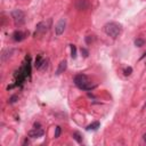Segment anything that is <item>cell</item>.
<instances>
[{"mask_svg": "<svg viewBox=\"0 0 146 146\" xmlns=\"http://www.w3.org/2000/svg\"><path fill=\"white\" fill-rule=\"evenodd\" d=\"M81 54L83 55V57H88V55H89V51H88L86 48H81Z\"/></svg>", "mask_w": 146, "mask_h": 146, "instance_id": "cell-19", "label": "cell"}, {"mask_svg": "<svg viewBox=\"0 0 146 146\" xmlns=\"http://www.w3.org/2000/svg\"><path fill=\"white\" fill-rule=\"evenodd\" d=\"M143 139H144V141H145V143H146V132H145V133H144V136H143Z\"/></svg>", "mask_w": 146, "mask_h": 146, "instance_id": "cell-22", "label": "cell"}, {"mask_svg": "<svg viewBox=\"0 0 146 146\" xmlns=\"http://www.w3.org/2000/svg\"><path fill=\"white\" fill-rule=\"evenodd\" d=\"M92 40H94V38H92V35H87L86 36V42L89 44L90 42H92Z\"/></svg>", "mask_w": 146, "mask_h": 146, "instance_id": "cell-20", "label": "cell"}, {"mask_svg": "<svg viewBox=\"0 0 146 146\" xmlns=\"http://www.w3.org/2000/svg\"><path fill=\"white\" fill-rule=\"evenodd\" d=\"M11 17H13V19H14V22H15L16 24L21 25V24L24 23L25 14H24L22 10H19V9H15V10L11 11Z\"/></svg>", "mask_w": 146, "mask_h": 146, "instance_id": "cell-3", "label": "cell"}, {"mask_svg": "<svg viewBox=\"0 0 146 146\" xmlns=\"http://www.w3.org/2000/svg\"><path fill=\"white\" fill-rule=\"evenodd\" d=\"M65 27H66V21H65V18H60L57 22L56 26H55V33H56V35H62L64 33V31H65Z\"/></svg>", "mask_w": 146, "mask_h": 146, "instance_id": "cell-4", "label": "cell"}, {"mask_svg": "<svg viewBox=\"0 0 146 146\" xmlns=\"http://www.w3.org/2000/svg\"><path fill=\"white\" fill-rule=\"evenodd\" d=\"M66 67H67V63H66V60L64 59V60H60V63L58 64V67H57V70H56V75H60L62 73H64V71L66 70Z\"/></svg>", "mask_w": 146, "mask_h": 146, "instance_id": "cell-10", "label": "cell"}, {"mask_svg": "<svg viewBox=\"0 0 146 146\" xmlns=\"http://www.w3.org/2000/svg\"><path fill=\"white\" fill-rule=\"evenodd\" d=\"M60 132H62V129H60L59 125H57V127L55 128V135H54V137H55V138H58V137L60 136Z\"/></svg>", "mask_w": 146, "mask_h": 146, "instance_id": "cell-16", "label": "cell"}, {"mask_svg": "<svg viewBox=\"0 0 146 146\" xmlns=\"http://www.w3.org/2000/svg\"><path fill=\"white\" fill-rule=\"evenodd\" d=\"M131 72H132V68H131L130 66H128V67H125V68L123 70L124 75H130V74H131Z\"/></svg>", "mask_w": 146, "mask_h": 146, "instance_id": "cell-17", "label": "cell"}, {"mask_svg": "<svg viewBox=\"0 0 146 146\" xmlns=\"http://www.w3.org/2000/svg\"><path fill=\"white\" fill-rule=\"evenodd\" d=\"M47 63H48V59H43L41 55H38L34 62V66L38 70H44V66L47 67Z\"/></svg>", "mask_w": 146, "mask_h": 146, "instance_id": "cell-5", "label": "cell"}, {"mask_svg": "<svg viewBox=\"0 0 146 146\" xmlns=\"http://www.w3.org/2000/svg\"><path fill=\"white\" fill-rule=\"evenodd\" d=\"M73 81H74V84L79 89H82V90H91L96 87V84L91 83L90 80L88 79V76L84 75V74H76L74 76Z\"/></svg>", "mask_w": 146, "mask_h": 146, "instance_id": "cell-1", "label": "cell"}, {"mask_svg": "<svg viewBox=\"0 0 146 146\" xmlns=\"http://www.w3.org/2000/svg\"><path fill=\"white\" fill-rule=\"evenodd\" d=\"M145 57H146V51H145V52H144V54L141 55V57H140V59H143V58H145Z\"/></svg>", "mask_w": 146, "mask_h": 146, "instance_id": "cell-21", "label": "cell"}, {"mask_svg": "<svg viewBox=\"0 0 146 146\" xmlns=\"http://www.w3.org/2000/svg\"><path fill=\"white\" fill-rule=\"evenodd\" d=\"M145 107H146V103H145V105H144V108H145Z\"/></svg>", "mask_w": 146, "mask_h": 146, "instance_id": "cell-23", "label": "cell"}, {"mask_svg": "<svg viewBox=\"0 0 146 146\" xmlns=\"http://www.w3.org/2000/svg\"><path fill=\"white\" fill-rule=\"evenodd\" d=\"M70 47H71V56H72V58H75L76 57V47L74 44H70Z\"/></svg>", "mask_w": 146, "mask_h": 146, "instance_id": "cell-14", "label": "cell"}, {"mask_svg": "<svg viewBox=\"0 0 146 146\" xmlns=\"http://www.w3.org/2000/svg\"><path fill=\"white\" fill-rule=\"evenodd\" d=\"M25 36H26V33L25 32H22V31H15L13 33V39L15 41H18V42L22 41V40H24Z\"/></svg>", "mask_w": 146, "mask_h": 146, "instance_id": "cell-9", "label": "cell"}, {"mask_svg": "<svg viewBox=\"0 0 146 146\" xmlns=\"http://www.w3.org/2000/svg\"><path fill=\"white\" fill-rule=\"evenodd\" d=\"M103 30H104V32L108 36L115 39V38H117L121 34V32H122V25L119 24V23H116V22H108V23H106L104 25Z\"/></svg>", "mask_w": 146, "mask_h": 146, "instance_id": "cell-2", "label": "cell"}, {"mask_svg": "<svg viewBox=\"0 0 146 146\" xmlns=\"http://www.w3.org/2000/svg\"><path fill=\"white\" fill-rule=\"evenodd\" d=\"M72 137L78 141V143H81L82 141V138H81V136H80V133L78 132V131H75V132H73V135H72Z\"/></svg>", "mask_w": 146, "mask_h": 146, "instance_id": "cell-15", "label": "cell"}, {"mask_svg": "<svg viewBox=\"0 0 146 146\" xmlns=\"http://www.w3.org/2000/svg\"><path fill=\"white\" fill-rule=\"evenodd\" d=\"M43 133H44V131H43L42 129H40V128H34L33 130H31V131L29 132V137H31V138H39V137L43 136Z\"/></svg>", "mask_w": 146, "mask_h": 146, "instance_id": "cell-7", "label": "cell"}, {"mask_svg": "<svg viewBox=\"0 0 146 146\" xmlns=\"http://www.w3.org/2000/svg\"><path fill=\"white\" fill-rule=\"evenodd\" d=\"M98 128H99V122H94V123L89 124L86 129H87V130H97Z\"/></svg>", "mask_w": 146, "mask_h": 146, "instance_id": "cell-11", "label": "cell"}, {"mask_svg": "<svg viewBox=\"0 0 146 146\" xmlns=\"http://www.w3.org/2000/svg\"><path fill=\"white\" fill-rule=\"evenodd\" d=\"M16 99H18V97H17L16 95H14V96H11V97L9 98V100H8V103H10V104H14V103L16 102Z\"/></svg>", "mask_w": 146, "mask_h": 146, "instance_id": "cell-18", "label": "cell"}, {"mask_svg": "<svg viewBox=\"0 0 146 146\" xmlns=\"http://www.w3.org/2000/svg\"><path fill=\"white\" fill-rule=\"evenodd\" d=\"M144 43H145V40H144V39H141V38L135 39V46H136V47H143Z\"/></svg>", "mask_w": 146, "mask_h": 146, "instance_id": "cell-12", "label": "cell"}, {"mask_svg": "<svg viewBox=\"0 0 146 146\" xmlns=\"http://www.w3.org/2000/svg\"><path fill=\"white\" fill-rule=\"evenodd\" d=\"M47 31H48V26H47V24H46L44 22H40V23H38L36 26H35V33H34V35L36 36V35L43 34V33L47 32Z\"/></svg>", "mask_w": 146, "mask_h": 146, "instance_id": "cell-6", "label": "cell"}, {"mask_svg": "<svg viewBox=\"0 0 146 146\" xmlns=\"http://www.w3.org/2000/svg\"><path fill=\"white\" fill-rule=\"evenodd\" d=\"M75 7L79 10H86L89 7V1L88 0H76L75 2Z\"/></svg>", "mask_w": 146, "mask_h": 146, "instance_id": "cell-8", "label": "cell"}, {"mask_svg": "<svg viewBox=\"0 0 146 146\" xmlns=\"http://www.w3.org/2000/svg\"><path fill=\"white\" fill-rule=\"evenodd\" d=\"M13 52V50L10 49H7V50H5L3 52H2V55H1V58H2V60H6L7 59V57H10V54Z\"/></svg>", "mask_w": 146, "mask_h": 146, "instance_id": "cell-13", "label": "cell"}]
</instances>
